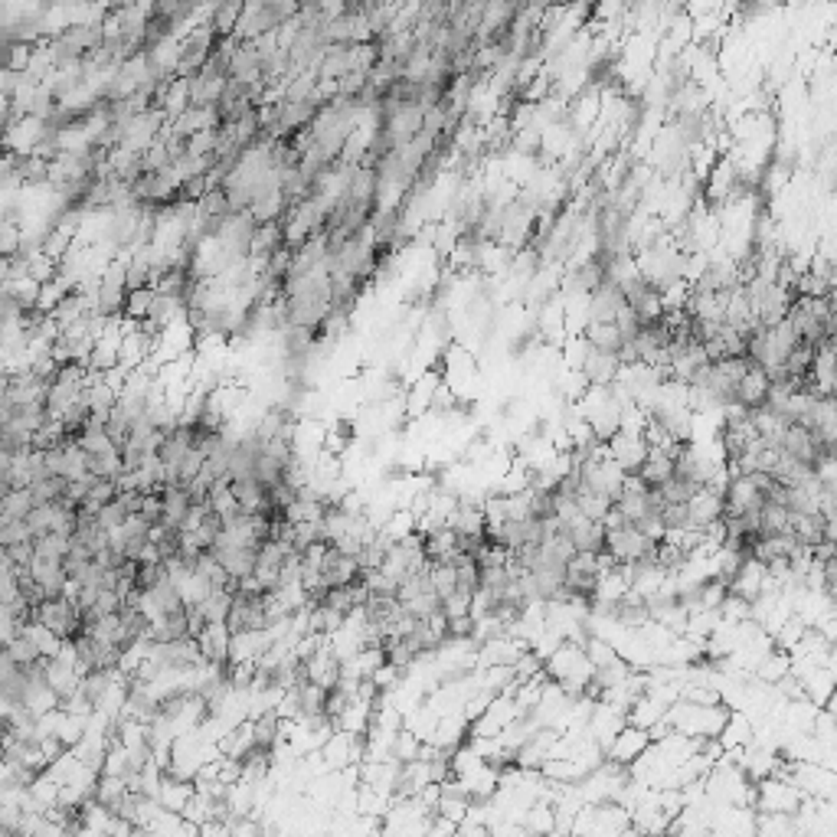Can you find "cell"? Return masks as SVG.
I'll use <instances>...</instances> for the list:
<instances>
[{"label":"cell","instance_id":"obj_23","mask_svg":"<svg viewBox=\"0 0 837 837\" xmlns=\"http://www.w3.org/2000/svg\"><path fill=\"white\" fill-rule=\"evenodd\" d=\"M72 239L76 236H69L66 229H49L46 236H43V256H49L53 262H63V256H66L69 249H72Z\"/></svg>","mask_w":837,"mask_h":837},{"label":"cell","instance_id":"obj_8","mask_svg":"<svg viewBox=\"0 0 837 837\" xmlns=\"http://www.w3.org/2000/svg\"><path fill=\"white\" fill-rule=\"evenodd\" d=\"M229 491H232V497H236L239 514H268L266 487L258 485L256 478H239V481H229Z\"/></svg>","mask_w":837,"mask_h":837},{"label":"cell","instance_id":"obj_3","mask_svg":"<svg viewBox=\"0 0 837 837\" xmlns=\"http://www.w3.org/2000/svg\"><path fill=\"white\" fill-rule=\"evenodd\" d=\"M759 815L740 805H716L710 818V837H756Z\"/></svg>","mask_w":837,"mask_h":837},{"label":"cell","instance_id":"obj_4","mask_svg":"<svg viewBox=\"0 0 837 837\" xmlns=\"http://www.w3.org/2000/svg\"><path fill=\"white\" fill-rule=\"evenodd\" d=\"M651 746V736L647 730H638V726H625V730L615 736V740L605 746V762L619 765V769H628L631 762L641 756V752Z\"/></svg>","mask_w":837,"mask_h":837},{"label":"cell","instance_id":"obj_30","mask_svg":"<svg viewBox=\"0 0 837 837\" xmlns=\"http://www.w3.org/2000/svg\"><path fill=\"white\" fill-rule=\"evenodd\" d=\"M20 628H23V625L13 619V612H10L7 605H0V651H4V647H7L10 641L20 635Z\"/></svg>","mask_w":837,"mask_h":837},{"label":"cell","instance_id":"obj_5","mask_svg":"<svg viewBox=\"0 0 837 837\" xmlns=\"http://www.w3.org/2000/svg\"><path fill=\"white\" fill-rule=\"evenodd\" d=\"M723 520V495H716L710 487H700L690 501H687V527L684 530L704 533L710 523Z\"/></svg>","mask_w":837,"mask_h":837},{"label":"cell","instance_id":"obj_25","mask_svg":"<svg viewBox=\"0 0 837 837\" xmlns=\"http://www.w3.org/2000/svg\"><path fill=\"white\" fill-rule=\"evenodd\" d=\"M732 183V161H723L716 164L714 171H710V187H706V197L710 200H723L726 187Z\"/></svg>","mask_w":837,"mask_h":837},{"label":"cell","instance_id":"obj_13","mask_svg":"<svg viewBox=\"0 0 837 837\" xmlns=\"http://www.w3.org/2000/svg\"><path fill=\"white\" fill-rule=\"evenodd\" d=\"M586 343H589L592 351L619 353L625 341H621V334L615 324H586Z\"/></svg>","mask_w":837,"mask_h":837},{"label":"cell","instance_id":"obj_12","mask_svg":"<svg viewBox=\"0 0 837 837\" xmlns=\"http://www.w3.org/2000/svg\"><path fill=\"white\" fill-rule=\"evenodd\" d=\"M523 831L533 837H546L556 831V815H553V805L550 801H533L530 808H527V815H523Z\"/></svg>","mask_w":837,"mask_h":837},{"label":"cell","instance_id":"obj_9","mask_svg":"<svg viewBox=\"0 0 837 837\" xmlns=\"http://www.w3.org/2000/svg\"><path fill=\"white\" fill-rule=\"evenodd\" d=\"M157 495H161V504H164L161 527H167V530H181L183 517H187V511H190V495L177 485L161 487Z\"/></svg>","mask_w":837,"mask_h":837},{"label":"cell","instance_id":"obj_29","mask_svg":"<svg viewBox=\"0 0 837 837\" xmlns=\"http://www.w3.org/2000/svg\"><path fill=\"white\" fill-rule=\"evenodd\" d=\"M138 517H141L148 527H157L164 517V504H161V495L154 491V495H144L141 497V511H138Z\"/></svg>","mask_w":837,"mask_h":837},{"label":"cell","instance_id":"obj_33","mask_svg":"<svg viewBox=\"0 0 837 837\" xmlns=\"http://www.w3.org/2000/svg\"><path fill=\"white\" fill-rule=\"evenodd\" d=\"M546 837H576V834H566V831H553V834H546Z\"/></svg>","mask_w":837,"mask_h":837},{"label":"cell","instance_id":"obj_7","mask_svg":"<svg viewBox=\"0 0 837 837\" xmlns=\"http://www.w3.org/2000/svg\"><path fill=\"white\" fill-rule=\"evenodd\" d=\"M193 641H197L200 657L207 664H229V641H232V635H229L226 625H207Z\"/></svg>","mask_w":837,"mask_h":837},{"label":"cell","instance_id":"obj_11","mask_svg":"<svg viewBox=\"0 0 837 837\" xmlns=\"http://www.w3.org/2000/svg\"><path fill=\"white\" fill-rule=\"evenodd\" d=\"M752 740H756V736H752V720L742 714V710H732L723 732L716 736V742H720L723 749H746Z\"/></svg>","mask_w":837,"mask_h":837},{"label":"cell","instance_id":"obj_2","mask_svg":"<svg viewBox=\"0 0 837 837\" xmlns=\"http://www.w3.org/2000/svg\"><path fill=\"white\" fill-rule=\"evenodd\" d=\"M33 621L37 625H43V628H49L53 635L56 638H63V641H72V638L82 631V619H79V612H76V605L69 599H43L33 609Z\"/></svg>","mask_w":837,"mask_h":837},{"label":"cell","instance_id":"obj_20","mask_svg":"<svg viewBox=\"0 0 837 837\" xmlns=\"http://www.w3.org/2000/svg\"><path fill=\"white\" fill-rule=\"evenodd\" d=\"M239 13H242V4H216V10H213V30H216L219 39H232Z\"/></svg>","mask_w":837,"mask_h":837},{"label":"cell","instance_id":"obj_18","mask_svg":"<svg viewBox=\"0 0 837 837\" xmlns=\"http://www.w3.org/2000/svg\"><path fill=\"white\" fill-rule=\"evenodd\" d=\"M30 511H33L30 487L27 491H7V495L0 497V517H4V520H27Z\"/></svg>","mask_w":837,"mask_h":837},{"label":"cell","instance_id":"obj_10","mask_svg":"<svg viewBox=\"0 0 837 837\" xmlns=\"http://www.w3.org/2000/svg\"><path fill=\"white\" fill-rule=\"evenodd\" d=\"M193 782H181V779H171L167 772H164L161 779V789H157V805H161L164 811H173V815H181L183 805L193 799Z\"/></svg>","mask_w":837,"mask_h":837},{"label":"cell","instance_id":"obj_19","mask_svg":"<svg viewBox=\"0 0 837 837\" xmlns=\"http://www.w3.org/2000/svg\"><path fill=\"white\" fill-rule=\"evenodd\" d=\"M418 749H422V742L412 736L406 726H402L396 736H393V746H390V756L393 762H400V765H410V762L418 759Z\"/></svg>","mask_w":837,"mask_h":837},{"label":"cell","instance_id":"obj_17","mask_svg":"<svg viewBox=\"0 0 837 837\" xmlns=\"http://www.w3.org/2000/svg\"><path fill=\"white\" fill-rule=\"evenodd\" d=\"M154 298H157V292H154V285L138 288V292H128V295H124L122 317H128V321H138V324H141L144 317H148V311H151Z\"/></svg>","mask_w":837,"mask_h":837},{"label":"cell","instance_id":"obj_1","mask_svg":"<svg viewBox=\"0 0 837 837\" xmlns=\"http://www.w3.org/2000/svg\"><path fill=\"white\" fill-rule=\"evenodd\" d=\"M801 799H805V795L785 779H762L752 785V811H756V815L791 818V815L799 811Z\"/></svg>","mask_w":837,"mask_h":837},{"label":"cell","instance_id":"obj_26","mask_svg":"<svg viewBox=\"0 0 837 837\" xmlns=\"http://www.w3.org/2000/svg\"><path fill=\"white\" fill-rule=\"evenodd\" d=\"M30 527L27 520H4L0 517V546H17V543H30Z\"/></svg>","mask_w":837,"mask_h":837},{"label":"cell","instance_id":"obj_15","mask_svg":"<svg viewBox=\"0 0 837 837\" xmlns=\"http://www.w3.org/2000/svg\"><path fill=\"white\" fill-rule=\"evenodd\" d=\"M86 468L92 478L114 481V478L122 475V452H118V448H108V452H98V455H86Z\"/></svg>","mask_w":837,"mask_h":837},{"label":"cell","instance_id":"obj_28","mask_svg":"<svg viewBox=\"0 0 837 837\" xmlns=\"http://www.w3.org/2000/svg\"><path fill=\"white\" fill-rule=\"evenodd\" d=\"M442 615L445 619H465V615H471V596L468 592H452V596H445L442 599Z\"/></svg>","mask_w":837,"mask_h":837},{"label":"cell","instance_id":"obj_27","mask_svg":"<svg viewBox=\"0 0 837 837\" xmlns=\"http://www.w3.org/2000/svg\"><path fill=\"white\" fill-rule=\"evenodd\" d=\"M219 141V131H197L187 138V157H213Z\"/></svg>","mask_w":837,"mask_h":837},{"label":"cell","instance_id":"obj_21","mask_svg":"<svg viewBox=\"0 0 837 837\" xmlns=\"http://www.w3.org/2000/svg\"><path fill=\"white\" fill-rule=\"evenodd\" d=\"M4 657L13 661L17 667H30V664H37L39 661V651L33 647V641H30L27 635H17L7 647H4Z\"/></svg>","mask_w":837,"mask_h":837},{"label":"cell","instance_id":"obj_6","mask_svg":"<svg viewBox=\"0 0 837 837\" xmlns=\"http://www.w3.org/2000/svg\"><path fill=\"white\" fill-rule=\"evenodd\" d=\"M621 308H625V298H621L619 285L615 282H602L589 295V321L586 324H615Z\"/></svg>","mask_w":837,"mask_h":837},{"label":"cell","instance_id":"obj_32","mask_svg":"<svg viewBox=\"0 0 837 837\" xmlns=\"http://www.w3.org/2000/svg\"><path fill=\"white\" fill-rule=\"evenodd\" d=\"M197 837H232V831H229L226 821H207V824L197 828Z\"/></svg>","mask_w":837,"mask_h":837},{"label":"cell","instance_id":"obj_22","mask_svg":"<svg viewBox=\"0 0 837 837\" xmlns=\"http://www.w3.org/2000/svg\"><path fill=\"white\" fill-rule=\"evenodd\" d=\"M576 507H579V514L586 517V520L602 523V517L609 514L612 501H605V497L589 495V491H576Z\"/></svg>","mask_w":837,"mask_h":837},{"label":"cell","instance_id":"obj_24","mask_svg":"<svg viewBox=\"0 0 837 837\" xmlns=\"http://www.w3.org/2000/svg\"><path fill=\"white\" fill-rule=\"evenodd\" d=\"M30 258V272L27 275L37 282V285H46V282H53V278L59 275V262H53L49 256H43V252H33Z\"/></svg>","mask_w":837,"mask_h":837},{"label":"cell","instance_id":"obj_31","mask_svg":"<svg viewBox=\"0 0 837 837\" xmlns=\"http://www.w3.org/2000/svg\"><path fill=\"white\" fill-rule=\"evenodd\" d=\"M7 556L17 570H30V562H33V540L17 543V546H7Z\"/></svg>","mask_w":837,"mask_h":837},{"label":"cell","instance_id":"obj_14","mask_svg":"<svg viewBox=\"0 0 837 837\" xmlns=\"http://www.w3.org/2000/svg\"><path fill=\"white\" fill-rule=\"evenodd\" d=\"M20 635H27L33 641V647L39 651V657H46V661H53L59 655V647H63V638H56L49 628L37 625V621H27V625L20 628Z\"/></svg>","mask_w":837,"mask_h":837},{"label":"cell","instance_id":"obj_16","mask_svg":"<svg viewBox=\"0 0 837 837\" xmlns=\"http://www.w3.org/2000/svg\"><path fill=\"white\" fill-rule=\"evenodd\" d=\"M229 609H232V592H226V589H213L207 599L200 602V612H203V619H207V625H226Z\"/></svg>","mask_w":837,"mask_h":837}]
</instances>
